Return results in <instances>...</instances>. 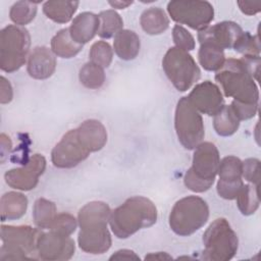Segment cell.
Masks as SVG:
<instances>
[{"label": "cell", "instance_id": "obj_1", "mask_svg": "<svg viewBox=\"0 0 261 261\" xmlns=\"http://www.w3.org/2000/svg\"><path fill=\"white\" fill-rule=\"evenodd\" d=\"M111 209L105 202L92 201L84 205L77 214L80 231L77 244L86 253L99 255L107 252L112 244L107 227Z\"/></svg>", "mask_w": 261, "mask_h": 261}, {"label": "cell", "instance_id": "obj_2", "mask_svg": "<svg viewBox=\"0 0 261 261\" xmlns=\"http://www.w3.org/2000/svg\"><path fill=\"white\" fill-rule=\"evenodd\" d=\"M157 221V208L148 198L134 196L111 211L109 225L118 239H127Z\"/></svg>", "mask_w": 261, "mask_h": 261}, {"label": "cell", "instance_id": "obj_3", "mask_svg": "<svg viewBox=\"0 0 261 261\" xmlns=\"http://www.w3.org/2000/svg\"><path fill=\"white\" fill-rule=\"evenodd\" d=\"M215 80L226 97L242 103L258 104L259 89L242 59L228 58L216 71Z\"/></svg>", "mask_w": 261, "mask_h": 261}, {"label": "cell", "instance_id": "obj_4", "mask_svg": "<svg viewBox=\"0 0 261 261\" xmlns=\"http://www.w3.org/2000/svg\"><path fill=\"white\" fill-rule=\"evenodd\" d=\"M220 155L211 142H202L195 149L192 166L184 176L185 186L195 193L208 191L214 184L218 171Z\"/></svg>", "mask_w": 261, "mask_h": 261}, {"label": "cell", "instance_id": "obj_5", "mask_svg": "<svg viewBox=\"0 0 261 261\" xmlns=\"http://www.w3.org/2000/svg\"><path fill=\"white\" fill-rule=\"evenodd\" d=\"M209 218V207L198 196H187L175 202L169 213V226L180 237H189L203 227Z\"/></svg>", "mask_w": 261, "mask_h": 261}, {"label": "cell", "instance_id": "obj_6", "mask_svg": "<svg viewBox=\"0 0 261 261\" xmlns=\"http://www.w3.org/2000/svg\"><path fill=\"white\" fill-rule=\"evenodd\" d=\"M202 258L211 261H228L234 257L239 239L225 218H216L203 233Z\"/></svg>", "mask_w": 261, "mask_h": 261}, {"label": "cell", "instance_id": "obj_7", "mask_svg": "<svg viewBox=\"0 0 261 261\" xmlns=\"http://www.w3.org/2000/svg\"><path fill=\"white\" fill-rule=\"evenodd\" d=\"M31 36L16 24H8L0 32V68L5 72L18 70L29 58Z\"/></svg>", "mask_w": 261, "mask_h": 261}, {"label": "cell", "instance_id": "obj_8", "mask_svg": "<svg viewBox=\"0 0 261 261\" xmlns=\"http://www.w3.org/2000/svg\"><path fill=\"white\" fill-rule=\"evenodd\" d=\"M40 228L30 225H1L0 237L2 246L0 248L1 260L33 259L37 254V240Z\"/></svg>", "mask_w": 261, "mask_h": 261}, {"label": "cell", "instance_id": "obj_9", "mask_svg": "<svg viewBox=\"0 0 261 261\" xmlns=\"http://www.w3.org/2000/svg\"><path fill=\"white\" fill-rule=\"evenodd\" d=\"M162 68L179 92L188 91L201 76V70L192 55L176 47H171L162 59Z\"/></svg>", "mask_w": 261, "mask_h": 261}, {"label": "cell", "instance_id": "obj_10", "mask_svg": "<svg viewBox=\"0 0 261 261\" xmlns=\"http://www.w3.org/2000/svg\"><path fill=\"white\" fill-rule=\"evenodd\" d=\"M174 128L179 143L188 150H194L204 139L203 118L188 97H181L176 104Z\"/></svg>", "mask_w": 261, "mask_h": 261}, {"label": "cell", "instance_id": "obj_11", "mask_svg": "<svg viewBox=\"0 0 261 261\" xmlns=\"http://www.w3.org/2000/svg\"><path fill=\"white\" fill-rule=\"evenodd\" d=\"M167 12L175 22L197 31L207 28L214 18V8L208 1H170Z\"/></svg>", "mask_w": 261, "mask_h": 261}, {"label": "cell", "instance_id": "obj_12", "mask_svg": "<svg viewBox=\"0 0 261 261\" xmlns=\"http://www.w3.org/2000/svg\"><path fill=\"white\" fill-rule=\"evenodd\" d=\"M90 152L81 143L76 129L68 130L54 146L51 161L58 168H72L86 160Z\"/></svg>", "mask_w": 261, "mask_h": 261}, {"label": "cell", "instance_id": "obj_13", "mask_svg": "<svg viewBox=\"0 0 261 261\" xmlns=\"http://www.w3.org/2000/svg\"><path fill=\"white\" fill-rule=\"evenodd\" d=\"M75 251L74 241L70 236H64L50 230L41 231L37 240V255L42 260H69Z\"/></svg>", "mask_w": 261, "mask_h": 261}, {"label": "cell", "instance_id": "obj_14", "mask_svg": "<svg viewBox=\"0 0 261 261\" xmlns=\"http://www.w3.org/2000/svg\"><path fill=\"white\" fill-rule=\"evenodd\" d=\"M46 169V159L42 154H34L22 167L12 168L5 172V182L12 189L31 191L39 182V177Z\"/></svg>", "mask_w": 261, "mask_h": 261}, {"label": "cell", "instance_id": "obj_15", "mask_svg": "<svg viewBox=\"0 0 261 261\" xmlns=\"http://www.w3.org/2000/svg\"><path fill=\"white\" fill-rule=\"evenodd\" d=\"M188 99L200 113L208 116L216 115L224 105L219 87L210 81L197 84L189 94Z\"/></svg>", "mask_w": 261, "mask_h": 261}, {"label": "cell", "instance_id": "obj_16", "mask_svg": "<svg viewBox=\"0 0 261 261\" xmlns=\"http://www.w3.org/2000/svg\"><path fill=\"white\" fill-rule=\"evenodd\" d=\"M243 32L244 31L237 22L224 20L199 31L198 41L200 44L209 43L215 45L222 50L233 49Z\"/></svg>", "mask_w": 261, "mask_h": 261}, {"label": "cell", "instance_id": "obj_17", "mask_svg": "<svg viewBox=\"0 0 261 261\" xmlns=\"http://www.w3.org/2000/svg\"><path fill=\"white\" fill-rule=\"evenodd\" d=\"M56 69V57L51 49L45 46H38L30 53L27 63V70L35 80L49 79Z\"/></svg>", "mask_w": 261, "mask_h": 261}, {"label": "cell", "instance_id": "obj_18", "mask_svg": "<svg viewBox=\"0 0 261 261\" xmlns=\"http://www.w3.org/2000/svg\"><path fill=\"white\" fill-rule=\"evenodd\" d=\"M75 129L81 143L90 153L100 151L106 145L107 130L101 121L88 119Z\"/></svg>", "mask_w": 261, "mask_h": 261}, {"label": "cell", "instance_id": "obj_19", "mask_svg": "<svg viewBox=\"0 0 261 261\" xmlns=\"http://www.w3.org/2000/svg\"><path fill=\"white\" fill-rule=\"evenodd\" d=\"M99 28V15L93 12L85 11L73 18L68 30L72 40L75 43L84 46L90 42L96 36V34H98Z\"/></svg>", "mask_w": 261, "mask_h": 261}, {"label": "cell", "instance_id": "obj_20", "mask_svg": "<svg viewBox=\"0 0 261 261\" xmlns=\"http://www.w3.org/2000/svg\"><path fill=\"white\" fill-rule=\"evenodd\" d=\"M28 198L19 192H7L0 200L1 221L16 220L25 214Z\"/></svg>", "mask_w": 261, "mask_h": 261}, {"label": "cell", "instance_id": "obj_21", "mask_svg": "<svg viewBox=\"0 0 261 261\" xmlns=\"http://www.w3.org/2000/svg\"><path fill=\"white\" fill-rule=\"evenodd\" d=\"M141 48L139 36L130 30H121L114 36L113 49L116 55L122 60L135 59Z\"/></svg>", "mask_w": 261, "mask_h": 261}, {"label": "cell", "instance_id": "obj_22", "mask_svg": "<svg viewBox=\"0 0 261 261\" xmlns=\"http://www.w3.org/2000/svg\"><path fill=\"white\" fill-rule=\"evenodd\" d=\"M140 23L145 33L156 36L164 33L168 29L169 18L162 8L150 7L142 12Z\"/></svg>", "mask_w": 261, "mask_h": 261}, {"label": "cell", "instance_id": "obj_23", "mask_svg": "<svg viewBox=\"0 0 261 261\" xmlns=\"http://www.w3.org/2000/svg\"><path fill=\"white\" fill-rule=\"evenodd\" d=\"M79 4V1H46L43 4V12L54 22L66 23L72 18Z\"/></svg>", "mask_w": 261, "mask_h": 261}, {"label": "cell", "instance_id": "obj_24", "mask_svg": "<svg viewBox=\"0 0 261 261\" xmlns=\"http://www.w3.org/2000/svg\"><path fill=\"white\" fill-rule=\"evenodd\" d=\"M83 49V45L75 43L70 37L68 28L62 29L55 34L51 40V50L55 56L61 58H72Z\"/></svg>", "mask_w": 261, "mask_h": 261}, {"label": "cell", "instance_id": "obj_25", "mask_svg": "<svg viewBox=\"0 0 261 261\" xmlns=\"http://www.w3.org/2000/svg\"><path fill=\"white\" fill-rule=\"evenodd\" d=\"M198 59L205 70L217 71L224 64L225 55L221 48L209 43H203L200 44Z\"/></svg>", "mask_w": 261, "mask_h": 261}, {"label": "cell", "instance_id": "obj_26", "mask_svg": "<svg viewBox=\"0 0 261 261\" xmlns=\"http://www.w3.org/2000/svg\"><path fill=\"white\" fill-rule=\"evenodd\" d=\"M240 126V120L237 117L230 105H223L221 110L214 115L213 127L218 136H232Z\"/></svg>", "mask_w": 261, "mask_h": 261}, {"label": "cell", "instance_id": "obj_27", "mask_svg": "<svg viewBox=\"0 0 261 261\" xmlns=\"http://www.w3.org/2000/svg\"><path fill=\"white\" fill-rule=\"evenodd\" d=\"M56 215L57 209L54 202L45 198H39L35 201L33 207V219L38 228L49 229Z\"/></svg>", "mask_w": 261, "mask_h": 261}, {"label": "cell", "instance_id": "obj_28", "mask_svg": "<svg viewBox=\"0 0 261 261\" xmlns=\"http://www.w3.org/2000/svg\"><path fill=\"white\" fill-rule=\"evenodd\" d=\"M258 187L253 184H248L242 187L237 196V205L243 215H252L259 208L260 200L258 194Z\"/></svg>", "mask_w": 261, "mask_h": 261}, {"label": "cell", "instance_id": "obj_29", "mask_svg": "<svg viewBox=\"0 0 261 261\" xmlns=\"http://www.w3.org/2000/svg\"><path fill=\"white\" fill-rule=\"evenodd\" d=\"M100 28L98 36L102 39H110L123 28L121 16L114 9L103 10L99 13Z\"/></svg>", "mask_w": 261, "mask_h": 261}, {"label": "cell", "instance_id": "obj_30", "mask_svg": "<svg viewBox=\"0 0 261 261\" xmlns=\"http://www.w3.org/2000/svg\"><path fill=\"white\" fill-rule=\"evenodd\" d=\"M79 79L84 87L92 90L99 89L105 82L104 68L89 61L81 67Z\"/></svg>", "mask_w": 261, "mask_h": 261}, {"label": "cell", "instance_id": "obj_31", "mask_svg": "<svg viewBox=\"0 0 261 261\" xmlns=\"http://www.w3.org/2000/svg\"><path fill=\"white\" fill-rule=\"evenodd\" d=\"M37 10L36 2L17 1L11 6L9 10V17L16 25L24 27L34 20Z\"/></svg>", "mask_w": 261, "mask_h": 261}, {"label": "cell", "instance_id": "obj_32", "mask_svg": "<svg viewBox=\"0 0 261 261\" xmlns=\"http://www.w3.org/2000/svg\"><path fill=\"white\" fill-rule=\"evenodd\" d=\"M217 173L219 180L234 181L242 179V161L236 156H226L220 160Z\"/></svg>", "mask_w": 261, "mask_h": 261}, {"label": "cell", "instance_id": "obj_33", "mask_svg": "<svg viewBox=\"0 0 261 261\" xmlns=\"http://www.w3.org/2000/svg\"><path fill=\"white\" fill-rule=\"evenodd\" d=\"M90 61L105 68L108 67L113 59V49L105 41L95 42L89 52Z\"/></svg>", "mask_w": 261, "mask_h": 261}, {"label": "cell", "instance_id": "obj_34", "mask_svg": "<svg viewBox=\"0 0 261 261\" xmlns=\"http://www.w3.org/2000/svg\"><path fill=\"white\" fill-rule=\"evenodd\" d=\"M233 50L243 54V56H259L260 42L258 35L253 36L250 32H243L238 39Z\"/></svg>", "mask_w": 261, "mask_h": 261}, {"label": "cell", "instance_id": "obj_35", "mask_svg": "<svg viewBox=\"0 0 261 261\" xmlns=\"http://www.w3.org/2000/svg\"><path fill=\"white\" fill-rule=\"evenodd\" d=\"M77 219L69 213H57L49 229L64 236H71L77 226Z\"/></svg>", "mask_w": 261, "mask_h": 261}, {"label": "cell", "instance_id": "obj_36", "mask_svg": "<svg viewBox=\"0 0 261 261\" xmlns=\"http://www.w3.org/2000/svg\"><path fill=\"white\" fill-rule=\"evenodd\" d=\"M172 39L175 47L184 51H192L195 49V39L192 34L182 25L175 24L172 29Z\"/></svg>", "mask_w": 261, "mask_h": 261}, {"label": "cell", "instance_id": "obj_37", "mask_svg": "<svg viewBox=\"0 0 261 261\" xmlns=\"http://www.w3.org/2000/svg\"><path fill=\"white\" fill-rule=\"evenodd\" d=\"M260 161L257 158H248L242 161V177L250 184L259 186L260 180Z\"/></svg>", "mask_w": 261, "mask_h": 261}, {"label": "cell", "instance_id": "obj_38", "mask_svg": "<svg viewBox=\"0 0 261 261\" xmlns=\"http://www.w3.org/2000/svg\"><path fill=\"white\" fill-rule=\"evenodd\" d=\"M243 186H244L243 179H239L234 181H224V180L218 179L216 190H217V194L221 198L225 200H233L237 198Z\"/></svg>", "mask_w": 261, "mask_h": 261}, {"label": "cell", "instance_id": "obj_39", "mask_svg": "<svg viewBox=\"0 0 261 261\" xmlns=\"http://www.w3.org/2000/svg\"><path fill=\"white\" fill-rule=\"evenodd\" d=\"M239 120H247L254 117L258 111V104L242 103L239 101H232L230 104Z\"/></svg>", "mask_w": 261, "mask_h": 261}, {"label": "cell", "instance_id": "obj_40", "mask_svg": "<svg viewBox=\"0 0 261 261\" xmlns=\"http://www.w3.org/2000/svg\"><path fill=\"white\" fill-rule=\"evenodd\" d=\"M241 59L252 77L258 82L260 72V56H243Z\"/></svg>", "mask_w": 261, "mask_h": 261}, {"label": "cell", "instance_id": "obj_41", "mask_svg": "<svg viewBox=\"0 0 261 261\" xmlns=\"http://www.w3.org/2000/svg\"><path fill=\"white\" fill-rule=\"evenodd\" d=\"M13 98V90L10 82L4 76L0 77V103H10Z\"/></svg>", "mask_w": 261, "mask_h": 261}, {"label": "cell", "instance_id": "obj_42", "mask_svg": "<svg viewBox=\"0 0 261 261\" xmlns=\"http://www.w3.org/2000/svg\"><path fill=\"white\" fill-rule=\"evenodd\" d=\"M240 10L247 15H254L261 11V4L259 2L249 1H238L237 2Z\"/></svg>", "mask_w": 261, "mask_h": 261}, {"label": "cell", "instance_id": "obj_43", "mask_svg": "<svg viewBox=\"0 0 261 261\" xmlns=\"http://www.w3.org/2000/svg\"><path fill=\"white\" fill-rule=\"evenodd\" d=\"M109 260H140V257L133 250L121 249L112 254Z\"/></svg>", "mask_w": 261, "mask_h": 261}, {"label": "cell", "instance_id": "obj_44", "mask_svg": "<svg viewBox=\"0 0 261 261\" xmlns=\"http://www.w3.org/2000/svg\"><path fill=\"white\" fill-rule=\"evenodd\" d=\"M0 141H1V147H0L1 162H4L6 155L10 152V150L12 148V143H11L10 138L8 136H6L5 134H1Z\"/></svg>", "mask_w": 261, "mask_h": 261}, {"label": "cell", "instance_id": "obj_45", "mask_svg": "<svg viewBox=\"0 0 261 261\" xmlns=\"http://www.w3.org/2000/svg\"><path fill=\"white\" fill-rule=\"evenodd\" d=\"M146 260H169L172 257L166 252H156V253H149L145 256Z\"/></svg>", "mask_w": 261, "mask_h": 261}, {"label": "cell", "instance_id": "obj_46", "mask_svg": "<svg viewBox=\"0 0 261 261\" xmlns=\"http://www.w3.org/2000/svg\"><path fill=\"white\" fill-rule=\"evenodd\" d=\"M112 8H117V9H124L127 6L133 4V1H109L108 2Z\"/></svg>", "mask_w": 261, "mask_h": 261}]
</instances>
